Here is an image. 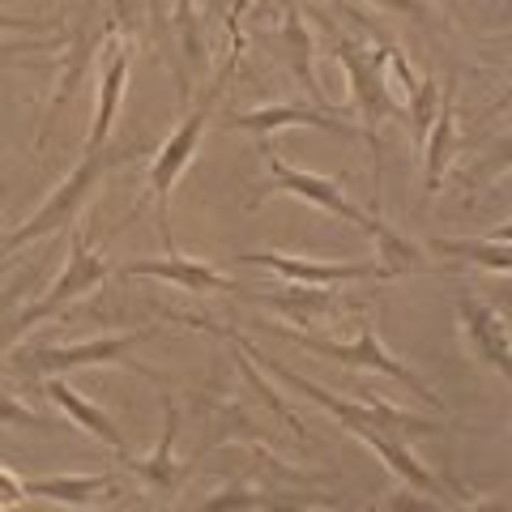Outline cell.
<instances>
[{"instance_id": "1", "label": "cell", "mask_w": 512, "mask_h": 512, "mask_svg": "<svg viewBox=\"0 0 512 512\" xmlns=\"http://www.w3.org/2000/svg\"><path fill=\"white\" fill-rule=\"evenodd\" d=\"M227 338L244 350V355H252V359H261L269 372H274L282 384H291V389H299L303 397H312L316 406H325L333 419H338L350 436H359V431H380V436H393V440H410V436H436V431H444L436 419H423V414H406V410H397V406H389L380 393H372V389H359V397L363 402H350V397H338V393H329V389H320V384H312V380H303V376H295L291 367H282V363H274V359H265L261 350H252V342L248 338H239V333H227Z\"/></svg>"}, {"instance_id": "2", "label": "cell", "mask_w": 512, "mask_h": 512, "mask_svg": "<svg viewBox=\"0 0 512 512\" xmlns=\"http://www.w3.org/2000/svg\"><path fill=\"white\" fill-rule=\"evenodd\" d=\"M376 47H363L355 39H338L333 43V56L342 60V69L350 77V99H355L359 111V128L372 146L376 158V205H380V175H384V141H380V128L402 116V103L393 99V86H389V69H384V39L380 26L372 30Z\"/></svg>"}, {"instance_id": "3", "label": "cell", "mask_w": 512, "mask_h": 512, "mask_svg": "<svg viewBox=\"0 0 512 512\" xmlns=\"http://www.w3.org/2000/svg\"><path fill=\"white\" fill-rule=\"evenodd\" d=\"M133 158V150H99V154H86L82 163L73 167V175L64 180L52 197H47L35 214L26 218V227H18L9 239H0V265L9 261V252L13 248H26V244H35V239H47V235H56V231H64L69 222L77 218V210L90 201V192L99 188V180L111 171V167H120V163H128Z\"/></svg>"}, {"instance_id": "4", "label": "cell", "mask_w": 512, "mask_h": 512, "mask_svg": "<svg viewBox=\"0 0 512 512\" xmlns=\"http://www.w3.org/2000/svg\"><path fill=\"white\" fill-rule=\"evenodd\" d=\"M269 329H274L278 338H286V342H295V346H303V350H312V355H325V359H338V363H346V367H363V372L389 376V380H397V384H406L414 397H423V402H431L436 410H444V402L436 397V389H431V384H427L419 372H410V367L397 359V355H389V350H384V342H380V333H376V320H372V316H363V320H359V329H355V338H350V342L312 338V333H303V329H282V325H269Z\"/></svg>"}, {"instance_id": "5", "label": "cell", "mask_w": 512, "mask_h": 512, "mask_svg": "<svg viewBox=\"0 0 512 512\" xmlns=\"http://www.w3.org/2000/svg\"><path fill=\"white\" fill-rule=\"evenodd\" d=\"M210 103H214V94H205L201 107L175 124V133L154 150V163H150V192H154V201H158V235H163V248L167 252H175L171 192H175V184H180V175L188 171L192 154H197L201 137H205V124H210Z\"/></svg>"}, {"instance_id": "6", "label": "cell", "mask_w": 512, "mask_h": 512, "mask_svg": "<svg viewBox=\"0 0 512 512\" xmlns=\"http://www.w3.org/2000/svg\"><path fill=\"white\" fill-rule=\"evenodd\" d=\"M141 338H146V333H120V338H94V342H73V346L13 350V372H26V376H60V372H77V367L124 363V367H133L137 376H150L146 367H137L133 359H124Z\"/></svg>"}, {"instance_id": "7", "label": "cell", "mask_w": 512, "mask_h": 512, "mask_svg": "<svg viewBox=\"0 0 512 512\" xmlns=\"http://www.w3.org/2000/svg\"><path fill=\"white\" fill-rule=\"evenodd\" d=\"M107 278V261L99 252H90V244H86V231L82 227H73V239H69V261H64V269H60V278H56V286L47 291L43 299H35L26 312H18L9 320L13 325V333H22L35 325V320H47V316H60L64 308H69L73 299H82V295H90L94 286H99Z\"/></svg>"}, {"instance_id": "8", "label": "cell", "mask_w": 512, "mask_h": 512, "mask_svg": "<svg viewBox=\"0 0 512 512\" xmlns=\"http://www.w3.org/2000/svg\"><path fill=\"white\" fill-rule=\"evenodd\" d=\"M265 167H269V175H274V188H269V192H291V197H299V201L316 205V210L333 214L338 222H350V227L367 231L372 214L359 210V205L346 197L342 180H333V175L325 180V175H316V171H295V167H286L282 158H278V150H274V141H265Z\"/></svg>"}, {"instance_id": "9", "label": "cell", "mask_w": 512, "mask_h": 512, "mask_svg": "<svg viewBox=\"0 0 512 512\" xmlns=\"http://www.w3.org/2000/svg\"><path fill=\"white\" fill-rule=\"evenodd\" d=\"M239 265H265L291 286H346L359 278H384L376 261H303V256H282V252H239Z\"/></svg>"}, {"instance_id": "10", "label": "cell", "mask_w": 512, "mask_h": 512, "mask_svg": "<svg viewBox=\"0 0 512 512\" xmlns=\"http://www.w3.org/2000/svg\"><path fill=\"white\" fill-rule=\"evenodd\" d=\"M227 128H239V133H278V128H325V133L338 137H359V128L346 120V107L320 111V107H291V103H269L256 111H235L227 116Z\"/></svg>"}, {"instance_id": "11", "label": "cell", "mask_w": 512, "mask_h": 512, "mask_svg": "<svg viewBox=\"0 0 512 512\" xmlns=\"http://www.w3.org/2000/svg\"><path fill=\"white\" fill-rule=\"evenodd\" d=\"M120 278H158V282H171L188 295H214V291H244L239 282H231L222 269L205 265V261H192V256L180 252H167L163 261H128L120 265Z\"/></svg>"}, {"instance_id": "12", "label": "cell", "mask_w": 512, "mask_h": 512, "mask_svg": "<svg viewBox=\"0 0 512 512\" xmlns=\"http://www.w3.org/2000/svg\"><path fill=\"white\" fill-rule=\"evenodd\" d=\"M457 320H461V333L470 338L474 355L483 359L487 367H495L500 376L512 372V338H508V320L487 308L478 295H461L457 299Z\"/></svg>"}, {"instance_id": "13", "label": "cell", "mask_w": 512, "mask_h": 512, "mask_svg": "<svg viewBox=\"0 0 512 512\" xmlns=\"http://www.w3.org/2000/svg\"><path fill=\"white\" fill-rule=\"evenodd\" d=\"M107 52L111 56H107L103 77H99V103H94V124H90V137H86V154L107 150L111 133H116V120H120L128 69H133V52H128V43H120V35L107 39Z\"/></svg>"}, {"instance_id": "14", "label": "cell", "mask_w": 512, "mask_h": 512, "mask_svg": "<svg viewBox=\"0 0 512 512\" xmlns=\"http://www.w3.org/2000/svg\"><path fill=\"white\" fill-rule=\"evenodd\" d=\"M453 86H457V73H453ZM453 86H444L440 107H436V120H431L427 141H423V158H427L423 188H427V201L440 192L444 171L453 167V158H457V99H453Z\"/></svg>"}, {"instance_id": "15", "label": "cell", "mask_w": 512, "mask_h": 512, "mask_svg": "<svg viewBox=\"0 0 512 512\" xmlns=\"http://www.w3.org/2000/svg\"><path fill=\"white\" fill-rule=\"evenodd\" d=\"M163 410H167V423H163V440H158V448L150 457H141L133 461V470L137 478H146V483L154 491H180L184 487V478L192 474V466H184V461H175V431H180V402H175L171 393H163Z\"/></svg>"}, {"instance_id": "16", "label": "cell", "mask_w": 512, "mask_h": 512, "mask_svg": "<svg viewBox=\"0 0 512 512\" xmlns=\"http://www.w3.org/2000/svg\"><path fill=\"white\" fill-rule=\"evenodd\" d=\"M43 397H47V402H56L82 431L99 436L107 448H116L120 457H128V444H124V436H120V427L107 419V410H99L94 402H86V397H77V389H73V384L64 380V376H47V380H43Z\"/></svg>"}, {"instance_id": "17", "label": "cell", "mask_w": 512, "mask_h": 512, "mask_svg": "<svg viewBox=\"0 0 512 512\" xmlns=\"http://www.w3.org/2000/svg\"><path fill=\"white\" fill-rule=\"evenodd\" d=\"M269 308L291 316L295 329H320V320H338L342 303L333 286H295V291H265L261 295Z\"/></svg>"}, {"instance_id": "18", "label": "cell", "mask_w": 512, "mask_h": 512, "mask_svg": "<svg viewBox=\"0 0 512 512\" xmlns=\"http://www.w3.org/2000/svg\"><path fill=\"white\" fill-rule=\"evenodd\" d=\"M286 18V60H291V73L299 77V86H303V94H308V103L312 107H320V111H333L329 103H325V90H320V82H316V43H312V30H308V22H303V9H286L282 13Z\"/></svg>"}, {"instance_id": "19", "label": "cell", "mask_w": 512, "mask_h": 512, "mask_svg": "<svg viewBox=\"0 0 512 512\" xmlns=\"http://www.w3.org/2000/svg\"><path fill=\"white\" fill-rule=\"evenodd\" d=\"M363 235H372V244H376V265H380V274L384 278H406V274H427V256L419 244H410L406 235H397L389 222H384L380 214H372V222H367V231Z\"/></svg>"}, {"instance_id": "20", "label": "cell", "mask_w": 512, "mask_h": 512, "mask_svg": "<svg viewBox=\"0 0 512 512\" xmlns=\"http://www.w3.org/2000/svg\"><path fill=\"white\" fill-rule=\"evenodd\" d=\"M22 483H26V495H35V500L82 508L94 500V495L116 487V474L111 470H103V474H56V478H22Z\"/></svg>"}, {"instance_id": "21", "label": "cell", "mask_w": 512, "mask_h": 512, "mask_svg": "<svg viewBox=\"0 0 512 512\" xmlns=\"http://www.w3.org/2000/svg\"><path fill=\"white\" fill-rule=\"evenodd\" d=\"M431 252H436V256H453V261L483 265V269H491V274H508V269H512L508 244H495V239H444V235H436V239H431Z\"/></svg>"}, {"instance_id": "22", "label": "cell", "mask_w": 512, "mask_h": 512, "mask_svg": "<svg viewBox=\"0 0 512 512\" xmlns=\"http://www.w3.org/2000/svg\"><path fill=\"white\" fill-rule=\"evenodd\" d=\"M436 107H440V86L431 82L427 73H419V82H414L410 94H406V124H410V137H414V146L419 150L427 141L431 120H436Z\"/></svg>"}, {"instance_id": "23", "label": "cell", "mask_w": 512, "mask_h": 512, "mask_svg": "<svg viewBox=\"0 0 512 512\" xmlns=\"http://www.w3.org/2000/svg\"><path fill=\"white\" fill-rule=\"evenodd\" d=\"M235 350H239V346H235ZM235 363H239V372H244V380L252 384V389H256V393H261V402H265L269 410H274V414H278V419H282L286 427H291V431H295V436H299V440H303V436H308V431H303V419H299V414L291 410V402H282V397H278L274 389H269V380H265L261 372H256V363H252V359L244 355V350H239V359H235Z\"/></svg>"}, {"instance_id": "24", "label": "cell", "mask_w": 512, "mask_h": 512, "mask_svg": "<svg viewBox=\"0 0 512 512\" xmlns=\"http://www.w3.org/2000/svg\"><path fill=\"white\" fill-rule=\"evenodd\" d=\"M175 30H180L184 60L192 69H205V39H201V18H197V0H175Z\"/></svg>"}, {"instance_id": "25", "label": "cell", "mask_w": 512, "mask_h": 512, "mask_svg": "<svg viewBox=\"0 0 512 512\" xmlns=\"http://www.w3.org/2000/svg\"><path fill=\"white\" fill-rule=\"evenodd\" d=\"M256 500H261V491L235 478V483H227L222 491L205 495V500L197 504V512H256Z\"/></svg>"}, {"instance_id": "26", "label": "cell", "mask_w": 512, "mask_h": 512, "mask_svg": "<svg viewBox=\"0 0 512 512\" xmlns=\"http://www.w3.org/2000/svg\"><path fill=\"white\" fill-rule=\"evenodd\" d=\"M141 13H146V0H107V22L124 39H133L141 30Z\"/></svg>"}, {"instance_id": "27", "label": "cell", "mask_w": 512, "mask_h": 512, "mask_svg": "<svg viewBox=\"0 0 512 512\" xmlns=\"http://www.w3.org/2000/svg\"><path fill=\"white\" fill-rule=\"evenodd\" d=\"M0 427H30V431H52V423L43 419V414H35L30 406H22L18 397L0 393Z\"/></svg>"}, {"instance_id": "28", "label": "cell", "mask_w": 512, "mask_h": 512, "mask_svg": "<svg viewBox=\"0 0 512 512\" xmlns=\"http://www.w3.org/2000/svg\"><path fill=\"white\" fill-rule=\"evenodd\" d=\"M0 30H39V35H60L64 22L56 18H26V13H0Z\"/></svg>"}, {"instance_id": "29", "label": "cell", "mask_w": 512, "mask_h": 512, "mask_svg": "<svg viewBox=\"0 0 512 512\" xmlns=\"http://www.w3.org/2000/svg\"><path fill=\"white\" fill-rule=\"evenodd\" d=\"M376 5H384V9H393V13H406V18H414V22H423V26H444V18L436 9L427 5V0H376Z\"/></svg>"}, {"instance_id": "30", "label": "cell", "mask_w": 512, "mask_h": 512, "mask_svg": "<svg viewBox=\"0 0 512 512\" xmlns=\"http://www.w3.org/2000/svg\"><path fill=\"white\" fill-rule=\"evenodd\" d=\"M444 504L440 500H431V495H419V491H397L393 500H389V512H440Z\"/></svg>"}, {"instance_id": "31", "label": "cell", "mask_w": 512, "mask_h": 512, "mask_svg": "<svg viewBox=\"0 0 512 512\" xmlns=\"http://www.w3.org/2000/svg\"><path fill=\"white\" fill-rule=\"evenodd\" d=\"M22 500H26V483L0 466V508H18Z\"/></svg>"}, {"instance_id": "32", "label": "cell", "mask_w": 512, "mask_h": 512, "mask_svg": "<svg viewBox=\"0 0 512 512\" xmlns=\"http://www.w3.org/2000/svg\"><path fill=\"white\" fill-rule=\"evenodd\" d=\"M457 512H508V504H466V508H457Z\"/></svg>"}, {"instance_id": "33", "label": "cell", "mask_w": 512, "mask_h": 512, "mask_svg": "<svg viewBox=\"0 0 512 512\" xmlns=\"http://www.w3.org/2000/svg\"><path fill=\"white\" fill-rule=\"evenodd\" d=\"M329 5H338V9L346 13V18H363V13H359L355 5H350V0H329Z\"/></svg>"}, {"instance_id": "34", "label": "cell", "mask_w": 512, "mask_h": 512, "mask_svg": "<svg viewBox=\"0 0 512 512\" xmlns=\"http://www.w3.org/2000/svg\"><path fill=\"white\" fill-rule=\"evenodd\" d=\"M0 201H5V188H0Z\"/></svg>"}]
</instances>
